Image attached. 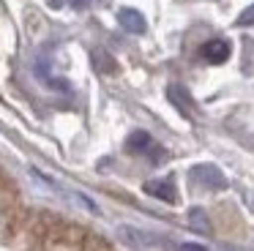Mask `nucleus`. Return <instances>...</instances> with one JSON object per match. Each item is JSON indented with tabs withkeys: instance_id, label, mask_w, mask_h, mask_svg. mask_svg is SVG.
Here are the masks:
<instances>
[{
	"instance_id": "4",
	"label": "nucleus",
	"mask_w": 254,
	"mask_h": 251,
	"mask_svg": "<svg viewBox=\"0 0 254 251\" xmlns=\"http://www.w3.org/2000/svg\"><path fill=\"white\" fill-rule=\"evenodd\" d=\"M118 19H121V25L126 27L128 33H145V16L139 14L137 8H121Z\"/></svg>"
},
{
	"instance_id": "8",
	"label": "nucleus",
	"mask_w": 254,
	"mask_h": 251,
	"mask_svg": "<svg viewBox=\"0 0 254 251\" xmlns=\"http://www.w3.org/2000/svg\"><path fill=\"white\" fill-rule=\"evenodd\" d=\"M96 63H99V68H104V71H115V60H112L107 52L96 55Z\"/></svg>"
},
{
	"instance_id": "9",
	"label": "nucleus",
	"mask_w": 254,
	"mask_h": 251,
	"mask_svg": "<svg viewBox=\"0 0 254 251\" xmlns=\"http://www.w3.org/2000/svg\"><path fill=\"white\" fill-rule=\"evenodd\" d=\"M238 25H243V27H246V25H254V5H249V8L243 11L241 16H238Z\"/></svg>"
},
{
	"instance_id": "6",
	"label": "nucleus",
	"mask_w": 254,
	"mask_h": 251,
	"mask_svg": "<svg viewBox=\"0 0 254 251\" xmlns=\"http://www.w3.org/2000/svg\"><path fill=\"white\" fill-rule=\"evenodd\" d=\"M126 147H128V153H145L148 147H153V139H150L148 131H134L126 139Z\"/></svg>"
},
{
	"instance_id": "7",
	"label": "nucleus",
	"mask_w": 254,
	"mask_h": 251,
	"mask_svg": "<svg viewBox=\"0 0 254 251\" xmlns=\"http://www.w3.org/2000/svg\"><path fill=\"white\" fill-rule=\"evenodd\" d=\"M189 224H191L197 232H208L210 229V224H208V218H205V213L199 210V207H194L191 213H189Z\"/></svg>"
},
{
	"instance_id": "12",
	"label": "nucleus",
	"mask_w": 254,
	"mask_h": 251,
	"mask_svg": "<svg viewBox=\"0 0 254 251\" xmlns=\"http://www.w3.org/2000/svg\"><path fill=\"white\" fill-rule=\"evenodd\" d=\"M50 5H61V0H50Z\"/></svg>"
},
{
	"instance_id": "3",
	"label": "nucleus",
	"mask_w": 254,
	"mask_h": 251,
	"mask_svg": "<svg viewBox=\"0 0 254 251\" xmlns=\"http://www.w3.org/2000/svg\"><path fill=\"white\" fill-rule=\"evenodd\" d=\"M199 55H202L208 63H224V60L230 58V44H227L224 38H213V41L202 44Z\"/></svg>"
},
{
	"instance_id": "10",
	"label": "nucleus",
	"mask_w": 254,
	"mask_h": 251,
	"mask_svg": "<svg viewBox=\"0 0 254 251\" xmlns=\"http://www.w3.org/2000/svg\"><path fill=\"white\" fill-rule=\"evenodd\" d=\"M181 251H208V249H202V246H197V243H183Z\"/></svg>"
},
{
	"instance_id": "11",
	"label": "nucleus",
	"mask_w": 254,
	"mask_h": 251,
	"mask_svg": "<svg viewBox=\"0 0 254 251\" xmlns=\"http://www.w3.org/2000/svg\"><path fill=\"white\" fill-rule=\"evenodd\" d=\"M74 5H77V8H82V5H88V0H71Z\"/></svg>"
},
{
	"instance_id": "2",
	"label": "nucleus",
	"mask_w": 254,
	"mask_h": 251,
	"mask_svg": "<svg viewBox=\"0 0 254 251\" xmlns=\"http://www.w3.org/2000/svg\"><path fill=\"white\" fill-rule=\"evenodd\" d=\"M145 191H148L150 196H156V199L170 202V205H175V202H178V191H175V183H172V178L148 180V183H145Z\"/></svg>"
},
{
	"instance_id": "1",
	"label": "nucleus",
	"mask_w": 254,
	"mask_h": 251,
	"mask_svg": "<svg viewBox=\"0 0 254 251\" xmlns=\"http://www.w3.org/2000/svg\"><path fill=\"white\" fill-rule=\"evenodd\" d=\"M191 180L194 183L208 186V188H224L227 186L224 175H221L216 167H210V164H199V167H194L191 169Z\"/></svg>"
},
{
	"instance_id": "5",
	"label": "nucleus",
	"mask_w": 254,
	"mask_h": 251,
	"mask_svg": "<svg viewBox=\"0 0 254 251\" xmlns=\"http://www.w3.org/2000/svg\"><path fill=\"white\" fill-rule=\"evenodd\" d=\"M167 98L175 104V109L181 115H186V118L191 115V98H189V93L183 90L181 85H170V87H167Z\"/></svg>"
}]
</instances>
